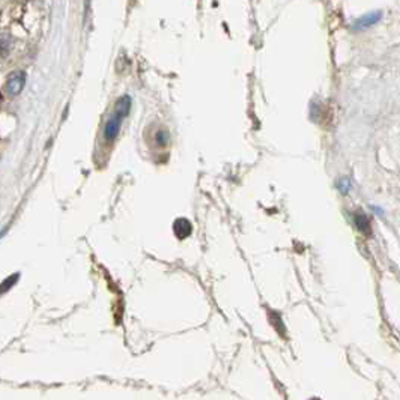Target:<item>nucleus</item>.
<instances>
[{
  "instance_id": "5",
  "label": "nucleus",
  "mask_w": 400,
  "mask_h": 400,
  "mask_svg": "<svg viewBox=\"0 0 400 400\" xmlns=\"http://www.w3.org/2000/svg\"><path fill=\"white\" fill-rule=\"evenodd\" d=\"M355 225L361 229V230H366V228H367V218H366L364 215H357V221H355Z\"/></svg>"
},
{
  "instance_id": "1",
  "label": "nucleus",
  "mask_w": 400,
  "mask_h": 400,
  "mask_svg": "<svg viewBox=\"0 0 400 400\" xmlns=\"http://www.w3.org/2000/svg\"><path fill=\"white\" fill-rule=\"evenodd\" d=\"M129 109H131V98L128 95L122 97L116 103L113 116L107 120L106 128H104V137L107 142H112L116 139V136L119 134V129H120L122 120L126 114L129 113Z\"/></svg>"
},
{
  "instance_id": "2",
  "label": "nucleus",
  "mask_w": 400,
  "mask_h": 400,
  "mask_svg": "<svg viewBox=\"0 0 400 400\" xmlns=\"http://www.w3.org/2000/svg\"><path fill=\"white\" fill-rule=\"evenodd\" d=\"M24 86V74L23 72H15L14 75H11V78L8 80L6 89L11 95H17L21 92Z\"/></svg>"
},
{
  "instance_id": "3",
  "label": "nucleus",
  "mask_w": 400,
  "mask_h": 400,
  "mask_svg": "<svg viewBox=\"0 0 400 400\" xmlns=\"http://www.w3.org/2000/svg\"><path fill=\"white\" fill-rule=\"evenodd\" d=\"M381 17H382L381 12H370V14L361 17V18L353 24V29H355V30H363V29H366V27H370V26L376 24V23L381 20Z\"/></svg>"
},
{
  "instance_id": "4",
  "label": "nucleus",
  "mask_w": 400,
  "mask_h": 400,
  "mask_svg": "<svg viewBox=\"0 0 400 400\" xmlns=\"http://www.w3.org/2000/svg\"><path fill=\"white\" fill-rule=\"evenodd\" d=\"M174 233H176V236L177 238H185V236H188L190 233H191V225L188 223V220H185V218H179L176 223H174Z\"/></svg>"
}]
</instances>
